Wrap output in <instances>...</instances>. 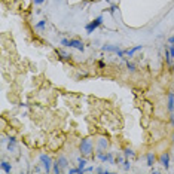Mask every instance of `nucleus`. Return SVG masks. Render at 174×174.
Returning <instances> with one entry per match:
<instances>
[{"instance_id":"obj_9","label":"nucleus","mask_w":174,"mask_h":174,"mask_svg":"<svg viewBox=\"0 0 174 174\" xmlns=\"http://www.w3.org/2000/svg\"><path fill=\"white\" fill-rule=\"evenodd\" d=\"M106 147H107V140L106 138H100L98 140V152H103Z\"/></svg>"},{"instance_id":"obj_3","label":"nucleus","mask_w":174,"mask_h":174,"mask_svg":"<svg viewBox=\"0 0 174 174\" xmlns=\"http://www.w3.org/2000/svg\"><path fill=\"white\" fill-rule=\"evenodd\" d=\"M40 162H42V165L45 167V170H46V173L51 170V165H52V161H51V158L48 156V155H40Z\"/></svg>"},{"instance_id":"obj_6","label":"nucleus","mask_w":174,"mask_h":174,"mask_svg":"<svg viewBox=\"0 0 174 174\" xmlns=\"http://www.w3.org/2000/svg\"><path fill=\"white\" fill-rule=\"evenodd\" d=\"M98 159H101L103 162H106V161H109V162H113V155L112 153H107V155H104L103 152H98Z\"/></svg>"},{"instance_id":"obj_27","label":"nucleus","mask_w":174,"mask_h":174,"mask_svg":"<svg viewBox=\"0 0 174 174\" xmlns=\"http://www.w3.org/2000/svg\"><path fill=\"white\" fill-rule=\"evenodd\" d=\"M170 43H174V36H173V37H170Z\"/></svg>"},{"instance_id":"obj_16","label":"nucleus","mask_w":174,"mask_h":174,"mask_svg":"<svg viewBox=\"0 0 174 174\" xmlns=\"http://www.w3.org/2000/svg\"><path fill=\"white\" fill-rule=\"evenodd\" d=\"M54 173H55V174H58V173H61V165L58 164V161H57V162L54 164Z\"/></svg>"},{"instance_id":"obj_20","label":"nucleus","mask_w":174,"mask_h":174,"mask_svg":"<svg viewBox=\"0 0 174 174\" xmlns=\"http://www.w3.org/2000/svg\"><path fill=\"white\" fill-rule=\"evenodd\" d=\"M125 156H134V152L131 149H125Z\"/></svg>"},{"instance_id":"obj_21","label":"nucleus","mask_w":174,"mask_h":174,"mask_svg":"<svg viewBox=\"0 0 174 174\" xmlns=\"http://www.w3.org/2000/svg\"><path fill=\"white\" fill-rule=\"evenodd\" d=\"M61 45H64V46H70V40H68V39H63V40H61Z\"/></svg>"},{"instance_id":"obj_8","label":"nucleus","mask_w":174,"mask_h":174,"mask_svg":"<svg viewBox=\"0 0 174 174\" xmlns=\"http://www.w3.org/2000/svg\"><path fill=\"white\" fill-rule=\"evenodd\" d=\"M168 110H170V112L174 110V94H173V92L168 94Z\"/></svg>"},{"instance_id":"obj_17","label":"nucleus","mask_w":174,"mask_h":174,"mask_svg":"<svg viewBox=\"0 0 174 174\" xmlns=\"http://www.w3.org/2000/svg\"><path fill=\"white\" fill-rule=\"evenodd\" d=\"M68 173H72V174H79V173H83L82 168H72V170H68Z\"/></svg>"},{"instance_id":"obj_10","label":"nucleus","mask_w":174,"mask_h":174,"mask_svg":"<svg viewBox=\"0 0 174 174\" xmlns=\"http://www.w3.org/2000/svg\"><path fill=\"white\" fill-rule=\"evenodd\" d=\"M2 170L5 171V173H11V170H12V167H11V164L9 162H6V161H2Z\"/></svg>"},{"instance_id":"obj_15","label":"nucleus","mask_w":174,"mask_h":174,"mask_svg":"<svg viewBox=\"0 0 174 174\" xmlns=\"http://www.w3.org/2000/svg\"><path fill=\"white\" fill-rule=\"evenodd\" d=\"M78 162H79V168H82V170H83V167L86 165V159H83V158H79V159H78ZM83 171H85V170H83Z\"/></svg>"},{"instance_id":"obj_5","label":"nucleus","mask_w":174,"mask_h":174,"mask_svg":"<svg viewBox=\"0 0 174 174\" xmlns=\"http://www.w3.org/2000/svg\"><path fill=\"white\" fill-rule=\"evenodd\" d=\"M70 48H75V49H78V51H83V49H85L83 43H82L81 40H76V39H72V40H70Z\"/></svg>"},{"instance_id":"obj_26","label":"nucleus","mask_w":174,"mask_h":174,"mask_svg":"<svg viewBox=\"0 0 174 174\" xmlns=\"http://www.w3.org/2000/svg\"><path fill=\"white\" fill-rule=\"evenodd\" d=\"M109 11H110V12H115V11H116V6H112V8H110Z\"/></svg>"},{"instance_id":"obj_1","label":"nucleus","mask_w":174,"mask_h":174,"mask_svg":"<svg viewBox=\"0 0 174 174\" xmlns=\"http://www.w3.org/2000/svg\"><path fill=\"white\" fill-rule=\"evenodd\" d=\"M79 149H81L82 155H91V152H92V142L89 140V138H85V140H82Z\"/></svg>"},{"instance_id":"obj_2","label":"nucleus","mask_w":174,"mask_h":174,"mask_svg":"<svg viewBox=\"0 0 174 174\" xmlns=\"http://www.w3.org/2000/svg\"><path fill=\"white\" fill-rule=\"evenodd\" d=\"M101 22H103V17H97L92 22L86 24V27H85L86 33H94V30H95V28H98V27L101 25Z\"/></svg>"},{"instance_id":"obj_25","label":"nucleus","mask_w":174,"mask_h":174,"mask_svg":"<svg viewBox=\"0 0 174 174\" xmlns=\"http://www.w3.org/2000/svg\"><path fill=\"white\" fill-rule=\"evenodd\" d=\"M170 55H171V57H174V46L170 49Z\"/></svg>"},{"instance_id":"obj_22","label":"nucleus","mask_w":174,"mask_h":174,"mask_svg":"<svg viewBox=\"0 0 174 174\" xmlns=\"http://www.w3.org/2000/svg\"><path fill=\"white\" fill-rule=\"evenodd\" d=\"M127 67H128V68H129V70H131V72H134V70H135V65H134V64H131V63H129V61H128V63H127Z\"/></svg>"},{"instance_id":"obj_23","label":"nucleus","mask_w":174,"mask_h":174,"mask_svg":"<svg viewBox=\"0 0 174 174\" xmlns=\"http://www.w3.org/2000/svg\"><path fill=\"white\" fill-rule=\"evenodd\" d=\"M124 164H125V165H124V167H125V170H128V168H129V162H128V161H125Z\"/></svg>"},{"instance_id":"obj_14","label":"nucleus","mask_w":174,"mask_h":174,"mask_svg":"<svg viewBox=\"0 0 174 174\" xmlns=\"http://www.w3.org/2000/svg\"><path fill=\"white\" fill-rule=\"evenodd\" d=\"M15 143H17L15 137H11V138H9V145H8V149H9V150H12V149L15 147Z\"/></svg>"},{"instance_id":"obj_24","label":"nucleus","mask_w":174,"mask_h":174,"mask_svg":"<svg viewBox=\"0 0 174 174\" xmlns=\"http://www.w3.org/2000/svg\"><path fill=\"white\" fill-rule=\"evenodd\" d=\"M45 2V0H34V3H36V5H40V3H43Z\"/></svg>"},{"instance_id":"obj_28","label":"nucleus","mask_w":174,"mask_h":174,"mask_svg":"<svg viewBox=\"0 0 174 174\" xmlns=\"http://www.w3.org/2000/svg\"><path fill=\"white\" fill-rule=\"evenodd\" d=\"M173 142H174V135H173Z\"/></svg>"},{"instance_id":"obj_29","label":"nucleus","mask_w":174,"mask_h":174,"mask_svg":"<svg viewBox=\"0 0 174 174\" xmlns=\"http://www.w3.org/2000/svg\"><path fill=\"white\" fill-rule=\"evenodd\" d=\"M106 2H109V0H106Z\"/></svg>"},{"instance_id":"obj_7","label":"nucleus","mask_w":174,"mask_h":174,"mask_svg":"<svg viewBox=\"0 0 174 174\" xmlns=\"http://www.w3.org/2000/svg\"><path fill=\"white\" fill-rule=\"evenodd\" d=\"M159 161H161V164L165 167V168H168L170 167V155L165 152V153H162L161 155V158H159Z\"/></svg>"},{"instance_id":"obj_19","label":"nucleus","mask_w":174,"mask_h":174,"mask_svg":"<svg viewBox=\"0 0 174 174\" xmlns=\"http://www.w3.org/2000/svg\"><path fill=\"white\" fill-rule=\"evenodd\" d=\"M45 24H46V21H40L37 25H36V28H39V30H42L43 27H45Z\"/></svg>"},{"instance_id":"obj_11","label":"nucleus","mask_w":174,"mask_h":174,"mask_svg":"<svg viewBox=\"0 0 174 174\" xmlns=\"http://www.w3.org/2000/svg\"><path fill=\"white\" fill-rule=\"evenodd\" d=\"M142 48H143L142 45H140V46H135V48H132V49H128V51H125V54H127L128 57H132V55H134V54H135L137 51H140Z\"/></svg>"},{"instance_id":"obj_18","label":"nucleus","mask_w":174,"mask_h":174,"mask_svg":"<svg viewBox=\"0 0 174 174\" xmlns=\"http://www.w3.org/2000/svg\"><path fill=\"white\" fill-rule=\"evenodd\" d=\"M58 55H61L60 58H63V60H65V58H70V55H68V54H65L64 51H58Z\"/></svg>"},{"instance_id":"obj_4","label":"nucleus","mask_w":174,"mask_h":174,"mask_svg":"<svg viewBox=\"0 0 174 174\" xmlns=\"http://www.w3.org/2000/svg\"><path fill=\"white\" fill-rule=\"evenodd\" d=\"M103 51H112V52H116L119 57H124V51H121L118 46H110V45H106V46H103Z\"/></svg>"},{"instance_id":"obj_12","label":"nucleus","mask_w":174,"mask_h":174,"mask_svg":"<svg viewBox=\"0 0 174 174\" xmlns=\"http://www.w3.org/2000/svg\"><path fill=\"white\" fill-rule=\"evenodd\" d=\"M146 159H147V165H149V167H152V165H153V162H155V155H153V153H147Z\"/></svg>"},{"instance_id":"obj_13","label":"nucleus","mask_w":174,"mask_h":174,"mask_svg":"<svg viewBox=\"0 0 174 174\" xmlns=\"http://www.w3.org/2000/svg\"><path fill=\"white\" fill-rule=\"evenodd\" d=\"M58 164L61 165V168H65V167L68 165V162H67V159H65L64 156H60V158H58Z\"/></svg>"}]
</instances>
